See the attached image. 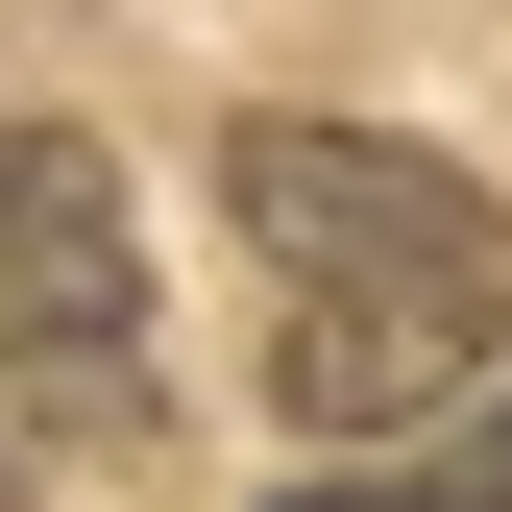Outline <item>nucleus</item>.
I'll list each match as a JSON object with an SVG mask.
<instances>
[{"instance_id":"obj_3","label":"nucleus","mask_w":512,"mask_h":512,"mask_svg":"<svg viewBox=\"0 0 512 512\" xmlns=\"http://www.w3.org/2000/svg\"><path fill=\"white\" fill-rule=\"evenodd\" d=\"M269 391H293V439H415V415L488 391V317L464 293H293L269 317Z\"/></svg>"},{"instance_id":"obj_2","label":"nucleus","mask_w":512,"mask_h":512,"mask_svg":"<svg viewBox=\"0 0 512 512\" xmlns=\"http://www.w3.org/2000/svg\"><path fill=\"white\" fill-rule=\"evenodd\" d=\"M122 366H147V220L74 122H0V391L122 415Z\"/></svg>"},{"instance_id":"obj_1","label":"nucleus","mask_w":512,"mask_h":512,"mask_svg":"<svg viewBox=\"0 0 512 512\" xmlns=\"http://www.w3.org/2000/svg\"><path fill=\"white\" fill-rule=\"evenodd\" d=\"M220 196H244V244L293 293H464V317H512V220L439 147H391V122H244Z\"/></svg>"},{"instance_id":"obj_4","label":"nucleus","mask_w":512,"mask_h":512,"mask_svg":"<svg viewBox=\"0 0 512 512\" xmlns=\"http://www.w3.org/2000/svg\"><path fill=\"white\" fill-rule=\"evenodd\" d=\"M269 512H512V391H464V415H415L391 464H317V488H269Z\"/></svg>"}]
</instances>
